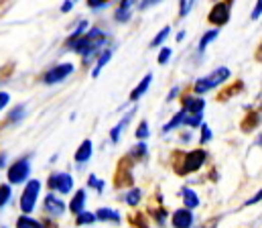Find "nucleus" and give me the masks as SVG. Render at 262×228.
Returning <instances> with one entry per match:
<instances>
[{
  "label": "nucleus",
  "instance_id": "1",
  "mask_svg": "<svg viewBox=\"0 0 262 228\" xmlns=\"http://www.w3.org/2000/svg\"><path fill=\"white\" fill-rule=\"evenodd\" d=\"M104 43H106V35L100 29H90L77 41H73L71 45H67V49L79 53L83 57V63H90L100 53V49L104 47Z\"/></svg>",
  "mask_w": 262,
  "mask_h": 228
},
{
  "label": "nucleus",
  "instance_id": "2",
  "mask_svg": "<svg viewBox=\"0 0 262 228\" xmlns=\"http://www.w3.org/2000/svg\"><path fill=\"white\" fill-rule=\"evenodd\" d=\"M205 159H207L205 149H193L187 153H175L171 159V165L177 175H189V173L197 171L199 167H203Z\"/></svg>",
  "mask_w": 262,
  "mask_h": 228
},
{
  "label": "nucleus",
  "instance_id": "3",
  "mask_svg": "<svg viewBox=\"0 0 262 228\" xmlns=\"http://www.w3.org/2000/svg\"><path fill=\"white\" fill-rule=\"evenodd\" d=\"M230 75H232V73H230L228 67H217V69H213L211 73H207L205 78H199V80L193 84V92H195V94H205V92L217 88L220 84H224L226 80H230Z\"/></svg>",
  "mask_w": 262,
  "mask_h": 228
},
{
  "label": "nucleus",
  "instance_id": "4",
  "mask_svg": "<svg viewBox=\"0 0 262 228\" xmlns=\"http://www.w3.org/2000/svg\"><path fill=\"white\" fill-rule=\"evenodd\" d=\"M135 163V157L133 155H126L118 161V167L114 171V185L116 187H126V185H133V171H130V167H133Z\"/></svg>",
  "mask_w": 262,
  "mask_h": 228
},
{
  "label": "nucleus",
  "instance_id": "5",
  "mask_svg": "<svg viewBox=\"0 0 262 228\" xmlns=\"http://www.w3.org/2000/svg\"><path fill=\"white\" fill-rule=\"evenodd\" d=\"M230 9H232V0H222V3H215L207 15V21L213 27H224L230 21Z\"/></svg>",
  "mask_w": 262,
  "mask_h": 228
},
{
  "label": "nucleus",
  "instance_id": "6",
  "mask_svg": "<svg viewBox=\"0 0 262 228\" xmlns=\"http://www.w3.org/2000/svg\"><path fill=\"white\" fill-rule=\"evenodd\" d=\"M39 189H41V183H39L37 179H31V181L27 183V187H25V192H23V196H21V210H23L25 214H29V212L35 210Z\"/></svg>",
  "mask_w": 262,
  "mask_h": 228
},
{
  "label": "nucleus",
  "instance_id": "7",
  "mask_svg": "<svg viewBox=\"0 0 262 228\" xmlns=\"http://www.w3.org/2000/svg\"><path fill=\"white\" fill-rule=\"evenodd\" d=\"M29 171H31V167H29V157L17 159V161L9 167V173H7L9 183H23V181L27 179Z\"/></svg>",
  "mask_w": 262,
  "mask_h": 228
},
{
  "label": "nucleus",
  "instance_id": "8",
  "mask_svg": "<svg viewBox=\"0 0 262 228\" xmlns=\"http://www.w3.org/2000/svg\"><path fill=\"white\" fill-rule=\"evenodd\" d=\"M71 71H73V65H71V63H61V65H55L53 69L45 71L41 80H43L47 86H53V84L63 82L67 75H71Z\"/></svg>",
  "mask_w": 262,
  "mask_h": 228
},
{
  "label": "nucleus",
  "instance_id": "9",
  "mask_svg": "<svg viewBox=\"0 0 262 228\" xmlns=\"http://www.w3.org/2000/svg\"><path fill=\"white\" fill-rule=\"evenodd\" d=\"M47 187H49L51 192L69 194L71 187H73V179H71V175H67V173H53V175H49V179H47Z\"/></svg>",
  "mask_w": 262,
  "mask_h": 228
},
{
  "label": "nucleus",
  "instance_id": "10",
  "mask_svg": "<svg viewBox=\"0 0 262 228\" xmlns=\"http://www.w3.org/2000/svg\"><path fill=\"white\" fill-rule=\"evenodd\" d=\"M203 106H205V102L195 94V96H189V94H185L183 98H181V110H185L187 114H199V112H203Z\"/></svg>",
  "mask_w": 262,
  "mask_h": 228
},
{
  "label": "nucleus",
  "instance_id": "11",
  "mask_svg": "<svg viewBox=\"0 0 262 228\" xmlns=\"http://www.w3.org/2000/svg\"><path fill=\"white\" fill-rule=\"evenodd\" d=\"M171 222H173L175 228H191V224H193V212H191L189 208L177 210V212L173 214Z\"/></svg>",
  "mask_w": 262,
  "mask_h": 228
},
{
  "label": "nucleus",
  "instance_id": "12",
  "mask_svg": "<svg viewBox=\"0 0 262 228\" xmlns=\"http://www.w3.org/2000/svg\"><path fill=\"white\" fill-rule=\"evenodd\" d=\"M45 212L51 214V216H61V214L65 212L63 200H59L57 196H53V194L49 192V196L45 198Z\"/></svg>",
  "mask_w": 262,
  "mask_h": 228
},
{
  "label": "nucleus",
  "instance_id": "13",
  "mask_svg": "<svg viewBox=\"0 0 262 228\" xmlns=\"http://www.w3.org/2000/svg\"><path fill=\"white\" fill-rule=\"evenodd\" d=\"M151 82H153V73H147V75L141 80V84H139L133 92H130V100H139V98H143V96H145V92L149 90Z\"/></svg>",
  "mask_w": 262,
  "mask_h": 228
},
{
  "label": "nucleus",
  "instance_id": "14",
  "mask_svg": "<svg viewBox=\"0 0 262 228\" xmlns=\"http://www.w3.org/2000/svg\"><path fill=\"white\" fill-rule=\"evenodd\" d=\"M83 206H85V192L83 189H77L73 200L69 202V212L71 214H81L83 212Z\"/></svg>",
  "mask_w": 262,
  "mask_h": 228
},
{
  "label": "nucleus",
  "instance_id": "15",
  "mask_svg": "<svg viewBox=\"0 0 262 228\" xmlns=\"http://www.w3.org/2000/svg\"><path fill=\"white\" fill-rule=\"evenodd\" d=\"M90 155H92V141L85 139V141L77 147V151H75V163H85V161L90 159Z\"/></svg>",
  "mask_w": 262,
  "mask_h": 228
},
{
  "label": "nucleus",
  "instance_id": "16",
  "mask_svg": "<svg viewBox=\"0 0 262 228\" xmlns=\"http://www.w3.org/2000/svg\"><path fill=\"white\" fill-rule=\"evenodd\" d=\"M181 194H183L185 208L193 210V208H197V206H199V198H197V194H195L193 189H189V187H183V189H181Z\"/></svg>",
  "mask_w": 262,
  "mask_h": 228
},
{
  "label": "nucleus",
  "instance_id": "17",
  "mask_svg": "<svg viewBox=\"0 0 262 228\" xmlns=\"http://www.w3.org/2000/svg\"><path fill=\"white\" fill-rule=\"evenodd\" d=\"M96 218L98 220H110V222H118L120 218H118V212H114V210H110V208H100L98 212H96Z\"/></svg>",
  "mask_w": 262,
  "mask_h": 228
},
{
  "label": "nucleus",
  "instance_id": "18",
  "mask_svg": "<svg viewBox=\"0 0 262 228\" xmlns=\"http://www.w3.org/2000/svg\"><path fill=\"white\" fill-rule=\"evenodd\" d=\"M185 114H187L185 110H181V112H177V114H175V117H173V121H171L169 125H165V127H163V131H165V133H169V131H173L175 127H179V125H183V121H185Z\"/></svg>",
  "mask_w": 262,
  "mask_h": 228
},
{
  "label": "nucleus",
  "instance_id": "19",
  "mask_svg": "<svg viewBox=\"0 0 262 228\" xmlns=\"http://www.w3.org/2000/svg\"><path fill=\"white\" fill-rule=\"evenodd\" d=\"M110 57H112V51H110V49L102 51V55H100V57H98V61H96V69H94V73H92L94 78H96V75L100 73V69H102V67H104L108 61H110Z\"/></svg>",
  "mask_w": 262,
  "mask_h": 228
},
{
  "label": "nucleus",
  "instance_id": "20",
  "mask_svg": "<svg viewBox=\"0 0 262 228\" xmlns=\"http://www.w3.org/2000/svg\"><path fill=\"white\" fill-rule=\"evenodd\" d=\"M85 29H88V23H85V21H81V23L77 25V29H75V31L71 33V37H69V39L65 41V47H67V45H71L73 41H77V39H79V37H81V35L85 33Z\"/></svg>",
  "mask_w": 262,
  "mask_h": 228
},
{
  "label": "nucleus",
  "instance_id": "21",
  "mask_svg": "<svg viewBox=\"0 0 262 228\" xmlns=\"http://www.w3.org/2000/svg\"><path fill=\"white\" fill-rule=\"evenodd\" d=\"M169 33H171V27H165V29H161V31L157 33V37L151 41V47H161V45L165 43V39L169 37Z\"/></svg>",
  "mask_w": 262,
  "mask_h": 228
},
{
  "label": "nucleus",
  "instance_id": "22",
  "mask_svg": "<svg viewBox=\"0 0 262 228\" xmlns=\"http://www.w3.org/2000/svg\"><path fill=\"white\" fill-rule=\"evenodd\" d=\"M17 228H41V224H39L37 220L29 218V216H21V218L17 220Z\"/></svg>",
  "mask_w": 262,
  "mask_h": 228
},
{
  "label": "nucleus",
  "instance_id": "23",
  "mask_svg": "<svg viewBox=\"0 0 262 228\" xmlns=\"http://www.w3.org/2000/svg\"><path fill=\"white\" fill-rule=\"evenodd\" d=\"M217 37V29H211V31H207L203 37H201V41H199V51H205V47L213 41Z\"/></svg>",
  "mask_w": 262,
  "mask_h": 228
},
{
  "label": "nucleus",
  "instance_id": "24",
  "mask_svg": "<svg viewBox=\"0 0 262 228\" xmlns=\"http://www.w3.org/2000/svg\"><path fill=\"white\" fill-rule=\"evenodd\" d=\"M193 5H195V0H179V17H181V19L187 17V15L191 13Z\"/></svg>",
  "mask_w": 262,
  "mask_h": 228
},
{
  "label": "nucleus",
  "instance_id": "25",
  "mask_svg": "<svg viewBox=\"0 0 262 228\" xmlns=\"http://www.w3.org/2000/svg\"><path fill=\"white\" fill-rule=\"evenodd\" d=\"M201 119H203L201 112H199V114H185L183 125H187V127H199V125H201Z\"/></svg>",
  "mask_w": 262,
  "mask_h": 228
},
{
  "label": "nucleus",
  "instance_id": "26",
  "mask_svg": "<svg viewBox=\"0 0 262 228\" xmlns=\"http://www.w3.org/2000/svg\"><path fill=\"white\" fill-rule=\"evenodd\" d=\"M141 202V189L139 187H133L128 192V196H126V204H130V206H137Z\"/></svg>",
  "mask_w": 262,
  "mask_h": 228
},
{
  "label": "nucleus",
  "instance_id": "27",
  "mask_svg": "<svg viewBox=\"0 0 262 228\" xmlns=\"http://www.w3.org/2000/svg\"><path fill=\"white\" fill-rule=\"evenodd\" d=\"M248 119H250L248 123H246V121L242 123V131H246V133H248V131H252V129H256V127H258V123H260V121H258V114H254V112H250V117H248Z\"/></svg>",
  "mask_w": 262,
  "mask_h": 228
},
{
  "label": "nucleus",
  "instance_id": "28",
  "mask_svg": "<svg viewBox=\"0 0 262 228\" xmlns=\"http://www.w3.org/2000/svg\"><path fill=\"white\" fill-rule=\"evenodd\" d=\"M98 218H96V214H90V212H81V214H77V224L81 226V224H92V222H96Z\"/></svg>",
  "mask_w": 262,
  "mask_h": 228
},
{
  "label": "nucleus",
  "instance_id": "29",
  "mask_svg": "<svg viewBox=\"0 0 262 228\" xmlns=\"http://www.w3.org/2000/svg\"><path fill=\"white\" fill-rule=\"evenodd\" d=\"M11 198V185L9 183H3L0 185V208H3Z\"/></svg>",
  "mask_w": 262,
  "mask_h": 228
},
{
  "label": "nucleus",
  "instance_id": "30",
  "mask_svg": "<svg viewBox=\"0 0 262 228\" xmlns=\"http://www.w3.org/2000/svg\"><path fill=\"white\" fill-rule=\"evenodd\" d=\"M130 13H133V11L118 7V9H116V13H114V19H116V21H120V23H126V21L130 19Z\"/></svg>",
  "mask_w": 262,
  "mask_h": 228
},
{
  "label": "nucleus",
  "instance_id": "31",
  "mask_svg": "<svg viewBox=\"0 0 262 228\" xmlns=\"http://www.w3.org/2000/svg\"><path fill=\"white\" fill-rule=\"evenodd\" d=\"M126 123H128V117H126V119H122V121H120V125L112 129V133H110V139H112L114 143H118V139H120V131L124 129V125H126Z\"/></svg>",
  "mask_w": 262,
  "mask_h": 228
},
{
  "label": "nucleus",
  "instance_id": "32",
  "mask_svg": "<svg viewBox=\"0 0 262 228\" xmlns=\"http://www.w3.org/2000/svg\"><path fill=\"white\" fill-rule=\"evenodd\" d=\"M135 135H137V139H141V141L147 139V137H149V123L143 121V123L137 127V133H135Z\"/></svg>",
  "mask_w": 262,
  "mask_h": 228
},
{
  "label": "nucleus",
  "instance_id": "33",
  "mask_svg": "<svg viewBox=\"0 0 262 228\" xmlns=\"http://www.w3.org/2000/svg\"><path fill=\"white\" fill-rule=\"evenodd\" d=\"M23 110H25L23 106H17V108H15V110H13L11 114H9V121H7L5 125H11V123H17V121H19V119L23 117Z\"/></svg>",
  "mask_w": 262,
  "mask_h": 228
},
{
  "label": "nucleus",
  "instance_id": "34",
  "mask_svg": "<svg viewBox=\"0 0 262 228\" xmlns=\"http://www.w3.org/2000/svg\"><path fill=\"white\" fill-rule=\"evenodd\" d=\"M169 59H171V49H169V47L161 49V53H159V59H157V61H159V65H165Z\"/></svg>",
  "mask_w": 262,
  "mask_h": 228
},
{
  "label": "nucleus",
  "instance_id": "35",
  "mask_svg": "<svg viewBox=\"0 0 262 228\" xmlns=\"http://www.w3.org/2000/svg\"><path fill=\"white\" fill-rule=\"evenodd\" d=\"M145 153H147V145H143V143H141V145H137L133 151H130V155H133L135 159H139V157H145Z\"/></svg>",
  "mask_w": 262,
  "mask_h": 228
},
{
  "label": "nucleus",
  "instance_id": "36",
  "mask_svg": "<svg viewBox=\"0 0 262 228\" xmlns=\"http://www.w3.org/2000/svg\"><path fill=\"white\" fill-rule=\"evenodd\" d=\"M211 139V131L207 125H201V143H207Z\"/></svg>",
  "mask_w": 262,
  "mask_h": 228
},
{
  "label": "nucleus",
  "instance_id": "37",
  "mask_svg": "<svg viewBox=\"0 0 262 228\" xmlns=\"http://www.w3.org/2000/svg\"><path fill=\"white\" fill-rule=\"evenodd\" d=\"M161 0H141V5H139V9L141 11H147L149 7H155V5H159Z\"/></svg>",
  "mask_w": 262,
  "mask_h": 228
},
{
  "label": "nucleus",
  "instance_id": "38",
  "mask_svg": "<svg viewBox=\"0 0 262 228\" xmlns=\"http://www.w3.org/2000/svg\"><path fill=\"white\" fill-rule=\"evenodd\" d=\"M88 181H90V185H92L94 189H98V192H102V187H104V185H102V181H100V179H98L96 175H90V179H88Z\"/></svg>",
  "mask_w": 262,
  "mask_h": 228
},
{
  "label": "nucleus",
  "instance_id": "39",
  "mask_svg": "<svg viewBox=\"0 0 262 228\" xmlns=\"http://www.w3.org/2000/svg\"><path fill=\"white\" fill-rule=\"evenodd\" d=\"M85 5H88L90 9H98V7L108 5V0H85Z\"/></svg>",
  "mask_w": 262,
  "mask_h": 228
},
{
  "label": "nucleus",
  "instance_id": "40",
  "mask_svg": "<svg viewBox=\"0 0 262 228\" xmlns=\"http://www.w3.org/2000/svg\"><path fill=\"white\" fill-rule=\"evenodd\" d=\"M260 15H262V0H256V7H254V11H252V19L256 21Z\"/></svg>",
  "mask_w": 262,
  "mask_h": 228
},
{
  "label": "nucleus",
  "instance_id": "41",
  "mask_svg": "<svg viewBox=\"0 0 262 228\" xmlns=\"http://www.w3.org/2000/svg\"><path fill=\"white\" fill-rule=\"evenodd\" d=\"M9 100H11V96H9L7 92H0V110H3V108L9 104Z\"/></svg>",
  "mask_w": 262,
  "mask_h": 228
},
{
  "label": "nucleus",
  "instance_id": "42",
  "mask_svg": "<svg viewBox=\"0 0 262 228\" xmlns=\"http://www.w3.org/2000/svg\"><path fill=\"white\" fill-rule=\"evenodd\" d=\"M133 5H137V0H120V7L122 9H128L130 11V9H133Z\"/></svg>",
  "mask_w": 262,
  "mask_h": 228
},
{
  "label": "nucleus",
  "instance_id": "43",
  "mask_svg": "<svg viewBox=\"0 0 262 228\" xmlns=\"http://www.w3.org/2000/svg\"><path fill=\"white\" fill-rule=\"evenodd\" d=\"M260 200H262V189H260L252 200H248V202H246V206H252V204H256V202H260Z\"/></svg>",
  "mask_w": 262,
  "mask_h": 228
},
{
  "label": "nucleus",
  "instance_id": "44",
  "mask_svg": "<svg viewBox=\"0 0 262 228\" xmlns=\"http://www.w3.org/2000/svg\"><path fill=\"white\" fill-rule=\"evenodd\" d=\"M71 5H73V3H71V0H67V3H63V7H61V11H63V13H67V11H71Z\"/></svg>",
  "mask_w": 262,
  "mask_h": 228
},
{
  "label": "nucleus",
  "instance_id": "45",
  "mask_svg": "<svg viewBox=\"0 0 262 228\" xmlns=\"http://www.w3.org/2000/svg\"><path fill=\"white\" fill-rule=\"evenodd\" d=\"M177 94H179V88H175V90H173V92H171V94H169V100H173V98H175V96H177Z\"/></svg>",
  "mask_w": 262,
  "mask_h": 228
},
{
  "label": "nucleus",
  "instance_id": "46",
  "mask_svg": "<svg viewBox=\"0 0 262 228\" xmlns=\"http://www.w3.org/2000/svg\"><path fill=\"white\" fill-rule=\"evenodd\" d=\"M9 3H11V0H0V11H3V9H5Z\"/></svg>",
  "mask_w": 262,
  "mask_h": 228
},
{
  "label": "nucleus",
  "instance_id": "47",
  "mask_svg": "<svg viewBox=\"0 0 262 228\" xmlns=\"http://www.w3.org/2000/svg\"><path fill=\"white\" fill-rule=\"evenodd\" d=\"M258 59H262V43H260V47H258Z\"/></svg>",
  "mask_w": 262,
  "mask_h": 228
}]
</instances>
